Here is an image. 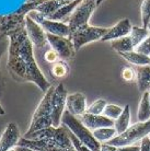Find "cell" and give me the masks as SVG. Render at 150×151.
I'll use <instances>...</instances> for the list:
<instances>
[{
    "label": "cell",
    "mask_w": 150,
    "mask_h": 151,
    "mask_svg": "<svg viewBox=\"0 0 150 151\" xmlns=\"http://www.w3.org/2000/svg\"><path fill=\"white\" fill-rule=\"evenodd\" d=\"M7 69L10 76L19 82H32L45 93L52 87L38 67L34 57L33 44L26 34L25 25L8 35Z\"/></svg>",
    "instance_id": "obj_1"
},
{
    "label": "cell",
    "mask_w": 150,
    "mask_h": 151,
    "mask_svg": "<svg viewBox=\"0 0 150 151\" xmlns=\"http://www.w3.org/2000/svg\"><path fill=\"white\" fill-rule=\"evenodd\" d=\"M61 125L67 127L75 135L76 138L82 145H84L86 147L89 148L90 150L100 151L101 144L94 138L92 132L90 129L87 128L80 119H78L76 116L71 115L68 111L64 112V115H63V118H61Z\"/></svg>",
    "instance_id": "obj_2"
},
{
    "label": "cell",
    "mask_w": 150,
    "mask_h": 151,
    "mask_svg": "<svg viewBox=\"0 0 150 151\" xmlns=\"http://www.w3.org/2000/svg\"><path fill=\"white\" fill-rule=\"evenodd\" d=\"M55 87L52 86L48 90L45 92V94L40 102L38 106L34 112L32 116V122L30 127L25 134H32L34 132H38L41 129H45L53 126L52 119V98L54 93Z\"/></svg>",
    "instance_id": "obj_3"
},
{
    "label": "cell",
    "mask_w": 150,
    "mask_h": 151,
    "mask_svg": "<svg viewBox=\"0 0 150 151\" xmlns=\"http://www.w3.org/2000/svg\"><path fill=\"white\" fill-rule=\"evenodd\" d=\"M23 138L30 140H44L52 144L57 145L58 147L65 148V149H71L75 148L71 142V139L69 137V130L65 126L59 127H48L45 129H41L32 134H24Z\"/></svg>",
    "instance_id": "obj_4"
},
{
    "label": "cell",
    "mask_w": 150,
    "mask_h": 151,
    "mask_svg": "<svg viewBox=\"0 0 150 151\" xmlns=\"http://www.w3.org/2000/svg\"><path fill=\"white\" fill-rule=\"evenodd\" d=\"M150 134V119L147 122H138L131 125L127 128V130L122 135H117L111 139L109 142L105 144L112 145L114 147H125V146H133L137 141L143 140Z\"/></svg>",
    "instance_id": "obj_5"
},
{
    "label": "cell",
    "mask_w": 150,
    "mask_h": 151,
    "mask_svg": "<svg viewBox=\"0 0 150 151\" xmlns=\"http://www.w3.org/2000/svg\"><path fill=\"white\" fill-rule=\"evenodd\" d=\"M109 29L106 27H91V25H86L79 30L75 31L70 33L69 40L72 42L75 50L78 52L82 46L92 43L95 41H101L103 36L107 33Z\"/></svg>",
    "instance_id": "obj_6"
},
{
    "label": "cell",
    "mask_w": 150,
    "mask_h": 151,
    "mask_svg": "<svg viewBox=\"0 0 150 151\" xmlns=\"http://www.w3.org/2000/svg\"><path fill=\"white\" fill-rule=\"evenodd\" d=\"M97 7V0H82V2L72 12L71 17L67 22L70 29V33L88 25L91 15Z\"/></svg>",
    "instance_id": "obj_7"
},
{
    "label": "cell",
    "mask_w": 150,
    "mask_h": 151,
    "mask_svg": "<svg viewBox=\"0 0 150 151\" xmlns=\"http://www.w3.org/2000/svg\"><path fill=\"white\" fill-rule=\"evenodd\" d=\"M27 15L33 21L38 23L44 29V31H45L46 33H48V34L63 36V37H69V35H70V29H69L67 23L46 19L41 12L36 11V10L31 11Z\"/></svg>",
    "instance_id": "obj_8"
},
{
    "label": "cell",
    "mask_w": 150,
    "mask_h": 151,
    "mask_svg": "<svg viewBox=\"0 0 150 151\" xmlns=\"http://www.w3.org/2000/svg\"><path fill=\"white\" fill-rule=\"evenodd\" d=\"M68 93L63 83L55 87L52 98V119L54 127L61 126V118L66 111V100Z\"/></svg>",
    "instance_id": "obj_9"
},
{
    "label": "cell",
    "mask_w": 150,
    "mask_h": 151,
    "mask_svg": "<svg viewBox=\"0 0 150 151\" xmlns=\"http://www.w3.org/2000/svg\"><path fill=\"white\" fill-rule=\"evenodd\" d=\"M46 35H47L49 46L58 54L60 59L67 60V59H71L72 57H75V47L69 37L57 36V35L48 34V33H46Z\"/></svg>",
    "instance_id": "obj_10"
},
{
    "label": "cell",
    "mask_w": 150,
    "mask_h": 151,
    "mask_svg": "<svg viewBox=\"0 0 150 151\" xmlns=\"http://www.w3.org/2000/svg\"><path fill=\"white\" fill-rule=\"evenodd\" d=\"M25 30L26 34L34 47L41 49L45 48L46 46L49 45L47 41V35L44 29L38 23L33 21L29 15L25 17Z\"/></svg>",
    "instance_id": "obj_11"
},
{
    "label": "cell",
    "mask_w": 150,
    "mask_h": 151,
    "mask_svg": "<svg viewBox=\"0 0 150 151\" xmlns=\"http://www.w3.org/2000/svg\"><path fill=\"white\" fill-rule=\"evenodd\" d=\"M25 25V15L17 12L7 15H0V34L9 35Z\"/></svg>",
    "instance_id": "obj_12"
},
{
    "label": "cell",
    "mask_w": 150,
    "mask_h": 151,
    "mask_svg": "<svg viewBox=\"0 0 150 151\" xmlns=\"http://www.w3.org/2000/svg\"><path fill=\"white\" fill-rule=\"evenodd\" d=\"M21 139L19 128L15 123H9L0 138V151H9L18 146Z\"/></svg>",
    "instance_id": "obj_13"
},
{
    "label": "cell",
    "mask_w": 150,
    "mask_h": 151,
    "mask_svg": "<svg viewBox=\"0 0 150 151\" xmlns=\"http://www.w3.org/2000/svg\"><path fill=\"white\" fill-rule=\"evenodd\" d=\"M87 99L82 93H72L68 94L66 100V111L74 116H82L87 112Z\"/></svg>",
    "instance_id": "obj_14"
},
{
    "label": "cell",
    "mask_w": 150,
    "mask_h": 151,
    "mask_svg": "<svg viewBox=\"0 0 150 151\" xmlns=\"http://www.w3.org/2000/svg\"><path fill=\"white\" fill-rule=\"evenodd\" d=\"M80 121L82 122V124L88 129H90L91 132L100 128H104V127H114V124H115V121H113L104 115H93V114L89 113L83 114Z\"/></svg>",
    "instance_id": "obj_15"
},
{
    "label": "cell",
    "mask_w": 150,
    "mask_h": 151,
    "mask_svg": "<svg viewBox=\"0 0 150 151\" xmlns=\"http://www.w3.org/2000/svg\"><path fill=\"white\" fill-rule=\"evenodd\" d=\"M20 147H26L33 149L34 151H77L75 148L71 149H65V148L58 147L57 145L44 141V140H30L25 138H21L18 142Z\"/></svg>",
    "instance_id": "obj_16"
},
{
    "label": "cell",
    "mask_w": 150,
    "mask_h": 151,
    "mask_svg": "<svg viewBox=\"0 0 150 151\" xmlns=\"http://www.w3.org/2000/svg\"><path fill=\"white\" fill-rule=\"evenodd\" d=\"M131 27H133V25H131L129 19L120 20V22H117L114 27L109 29L107 33L103 36V38H102L101 41L102 42L114 41V40H117V38L127 36L131 33Z\"/></svg>",
    "instance_id": "obj_17"
},
{
    "label": "cell",
    "mask_w": 150,
    "mask_h": 151,
    "mask_svg": "<svg viewBox=\"0 0 150 151\" xmlns=\"http://www.w3.org/2000/svg\"><path fill=\"white\" fill-rule=\"evenodd\" d=\"M72 1V0H71ZM70 0H45L41 4H38L36 11L41 12L46 19H49L53 14H55L60 8L68 4Z\"/></svg>",
    "instance_id": "obj_18"
},
{
    "label": "cell",
    "mask_w": 150,
    "mask_h": 151,
    "mask_svg": "<svg viewBox=\"0 0 150 151\" xmlns=\"http://www.w3.org/2000/svg\"><path fill=\"white\" fill-rule=\"evenodd\" d=\"M136 80L138 90L145 93L150 89V65L149 66H137L135 68Z\"/></svg>",
    "instance_id": "obj_19"
},
{
    "label": "cell",
    "mask_w": 150,
    "mask_h": 151,
    "mask_svg": "<svg viewBox=\"0 0 150 151\" xmlns=\"http://www.w3.org/2000/svg\"><path fill=\"white\" fill-rule=\"evenodd\" d=\"M120 55L129 64L135 65V66H149L150 65V57L146 56L144 54L137 53L136 50L120 53Z\"/></svg>",
    "instance_id": "obj_20"
},
{
    "label": "cell",
    "mask_w": 150,
    "mask_h": 151,
    "mask_svg": "<svg viewBox=\"0 0 150 151\" xmlns=\"http://www.w3.org/2000/svg\"><path fill=\"white\" fill-rule=\"evenodd\" d=\"M129 123H131V106L126 105L123 110V113L120 114V116L115 121L114 124V128L116 129L117 135H122L123 132L127 130L129 127Z\"/></svg>",
    "instance_id": "obj_21"
},
{
    "label": "cell",
    "mask_w": 150,
    "mask_h": 151,
    "mask_svg": "<svg viewBox=\"0 0 150 151\" xmlns=\"http://www.w3.org/2000/svg\"><path fill=\"white\" fill-rule=\"evenodd\" d=\"M139 122H147L150 119V102L149 92L147 91L143 93L138 106V114H137Z\"/></svg>",
    "instance_id": "obj_22"
},
{
    "label": "cell",
    "mask_w": 150,
    "mask_h": 151,
    "mask_svg": "<svg viewBox=\"0 0 150 151\" xmlns=\"http://www.w3.org/2000/svg\"><path fill=\"white\" fill-rule=\"evenodd\" d=\"M69 71H70L69 66L66 63V60H63V59L58 60L55 64L50 65V68H49L50 76H52L54 79H63V78H66L69 75Z\"/></svg>",
    "instance_id": "obj_23"
},
{
    "label": "cell",
    "mask_w": 150,
    "mask_h": 151,
    "mask_svg": "<svg viewBox=\"0 0 150 151\" xmlns=\"http://www.w3.org/2000/svg\"><path fill=\"white\" fill-rule=\"evenodd\" d=\"M111 46H112V48L114 49L115 52H117L118 54L126 53V52H133V50L135 49L134 44H133V41H131V38L129 35L112 41Z\"/></svg>",
    "instance_id": "obj_24"
},
{
    "label": "cell",
    "mask_w": 150,
    "mask_h": 151,
    "mask_svg": "<svg viewBox=\"0 0 150 151\" xmlns=\"http://www.w3.org/2000/svg\"><path fill=\"white\" fill-rule=\"evenodd\" d=\"M92 134H93L94 138L98 140L100 144L109 142L110 140L117 136V132L114 127H104V128L97 129V130H93Z\"/></svg>",
    "instance_id": "obj_25"
},
{
    "label": "cell",
    "mask_w": 150,
    "mask_h": 151,
    "mask_svg": "<svg viewBox=\"0 0 150 151\" xmlns=\"http://www.w3.org/2000/svg\"><path fill=\"white\" fill-rule=\"evenodd\" d=\"M8 47H9V37L4 34H0V61ZM4 92H6V81H4V75L0 68V100L4 98Z\"/></svg>",
    "instance_id": "obj_26"
},
{
    "label": "cell",
    "mask_w": 150,
    "mask_h": 151,
    "mask_svg": "<svg viewBox=\"0 0 150 151\" xmlns=\"http://www.w3.org/2000/svg\"><path fill=\"white\" fill-rule=\"evenodd\" d=\"M150 35V32L148 29L146 27H131V31L129 33V36H131V41H133V44H134V47H137V46L144 41L146 40L148 36Z\"/></svg>",
    "instance_id": "obj_27"
},
{
    "label": "cell",
    "mask_w": 150,
    "mask_h": 151,
    "mask_svg": "<svg viewBox=\"0 0 150 151\" xmlns=\"http://www.w3.org/2000/svg\"><path fill=\"white\" fill-rule=\"evenodd\" d=\"M123 110H124V107H120V106L115 105V104H107L105 106L103 115L113 119V121H116L120 116V114L123 113Z\"/></svg>",
    "instance_id": "obj_28"
},
{
    "label": "cell",
    "mask_w": 150,
    "mask_h": 151,
    "mask_svg": "<svg viewBox=\"0 0 150 151\" xmlns=\"http://www.w3.org/2000/svg\"><path fill=\"white\" fill-rule=\"evenodd\" d=\"M106 105H107V103H106L105 100H103V99H98V100H95V101L87 109L86 113L93 114V115H102Z\"/></svg>",
    "instance_id": "obj_29"
},
{
    "label": "cell",
    "mask_w": 150,
    "mask_h": 151,
    "mask_svg": "<svg viewBox=\"0 0 150 151\" xmlns=\"http://www.w3.org/2000/svg\"><path fill=\"white\" fill-rule=\"evenodd\" d=\"M140 13H141L143 25L147 29L150 22V0H143L140 6Z\"/></svg>",
    "instance_id": "obj_30"
},
{
    "label": "cell",
    "mask_w": 150,
    "mask_h": 151,
    "mask_svg": "<svg viewBox=\"0 0 150 151\" xmlns=\"http://www.w3.org/2000/svg\"><path fill=\"white\" fill-rule=\"evenodd\" d=\"M43 58H44V60H45L47 64H50V65L55 64V63H57L58 60H60V57L58 56V54H57L52 47L48 49H46L44 55H43Z\"/></svg>",
    "instance_id": "obj_31"
},
{
    "label": "cell",
    "mask_w": 150,
    "mask_h": 151,
    "mask_svg": "<svg viewBox=\"0 0 150 151\" xmlns=\"http://www.w3.org/2000/svg\"><path fill=\"white\" fill-rule=\"evenodd\" d=\"M135 49L137 53L144 54V55L150 57V35L146 40H144Z\"/></svg>",
    "instance_id": "obj_32"
},
{
    "label": "cell",
    "mask_w": 150,
    "mask_h": 151,
    "mask_svg": "<svg viewBox=\"0 0 150 151\" xmlns=\"http://www.w3.org/2000/svg\"><path fill=\"white\" fill-rule=\"evenodd\" d=\"M122 78L125 81H127V82L134 81L136 78L135 69L131 68V67H125V68H123V70H122Z\"/></svg>",
    "instance_id": "obj_33"
},
{
    "label": "cell",
    "mask_w": 150,
    "mask_h": 151,
    "mask_svg": "<svg viewBox=\"0 0 150 151\" xmlns=\"http://www.w3.org/2000/svg\"><path fill=\"white\" fill-rule=\"evenodd\" d=\"M69 130V129H68ZM69 137H70V139H71V142H72V145H74V147H75V149L77 151H92V150H90L88 147H86L84 145H82L80 141H79L77 138L75 137V135L72 134L70 130H69Z\"/></svg>",
    "instance_id": "obj_34"
},
{
    "label": "cell",
    "mask_w": 150,
    "mask_h": 151,
    "mask_svg": "<svg viewBox=\"0 0 150 151\" xmlns=\"http://www.w3.org/2000/svg\"><path fill=\"white\" fill-rule=\"evenodd\" d=\"M140 151H150V137L147 136L141 140Z\"/></svg>",
    "instance_id": "obj_35"
},
{
    "label": "cell",
    "mask_w": 150,
    "mask_h": 151,
    "mask_svg": "<svg viewBox=\"0 0 150 151\" xmlns=\"http://www.w3.org/2000/svg\"><path fill=\"white\" fill-rule=\"evenodd\" d=\"M117 151H140V146H125V147H118Z\"/></svg>",
    "instance_id": "obj_36"
},
{
    "label": "cell",
    "mask_w": 150,
    "mask_h": 151,
    "mask_svg": "<svg viewBox=\"0 0 150 151\" xmlns=\"http://www.w3.org/2000/svg\"><path fill=\"white\" fill-rule=\"evenodd\" d=\"M100 151H117V147H114L109 144H102Z\"/></svg>",
    "instance_id": "obj_37"
},
{
    "label": "cell",
    "mask_w": 150,
    "mask_h": 151,
    "mask_svg": "<svg viewBox=\"0 0 150 151\" xmlns=\"http://www.w3.org/2000/svg\"><path fill=\"white\" fill-rule=\"evenodd\" d=\"M15 150L17 151H34L33 149H30V148H26V147H20V146H17V147H15Z\"/></svg>",
    "instance_id": "obj_38"
},
{
    "label": "cell",
    "mask_w": 150,
    "mask_h": 151,
    "mask_svg": "<svg viewBox=\"0 0 150 151\" xmlns=\"http://www.w3.org/2000/svg\"><path fill=\"white\" fill-rule=\"evenodd\" d=\"M6 114V111L4 110V107L0 105V115H4Z\"/></svg>",
    "instance_id": "obj_39"
},
{
    "label": "cell",
    "mask_w": 150,
    "mask_h": 151,
    "mask_svg": "<svg viewBox=\"0 0 150 151\" xmlns=\"http://www.w3.org/2000/svg\"><path fill=\"white\" fill-rule=\"evenodd\" d=\"M103 1H104V0H97V6L99 7V6H100V4H101Z\"/></svg>",
    "instance_id": "obj_40"
},
{
    "label": "cell",
    "mask_w": 150,
    "mask_h": 151,
    "mask_svg": "<svg viewBox=\"0 0 150 151\" xmlns=\"http://www.w3.org/2000/svg\"><path fill=\"white\" fill-rule=\"evenodd\" d=\"M40 0H25V2H38Z\"/></svg>",
    "instance_id": "obj_41"
},
{
    "label": "cell",
    "mask_w": 150,
    "mask_h": 151,
    "mask_svg": "<svg viewBox=\"0 0 150 151\" xmlns=\"http://www.w3.org/2000/svg\"><path fill=\"white\" fill-rule=\"evenodd\" d=\"M9 151H17V150H15V148H13V149H11V150H9Z\"/></svg>",
    "instance_id": "obj_42"
},
{
    "label": "cell",
    "mask_w": 150,
    "mask_h": 151,
    "mask_svg": "<svg viewBox=\"0 0 150 151\" xmlns=\"http://www.w3.org/2000/svg\"><path fill=\"white\" fill-rule=\"evenodd\" d=\"M149 102H150V91H149Z\"/></svg>",
    "instance_id": "obj_43"
},
{
    "label": "cell",
    "mask_w": 150,
    "mask_h": 151,
    "mask_svg": "<svg viewBox=\"0 0 150 151\" xmlns=\"http://www.w3.org/2000/svg\"><path fill=\"white\" fill-rule=\"evenodd\" d=\"M42 1H45V0H42ZM70 1H71V0H70Z\"/></svg>",
    "instance_id": "obj_44"
}]
</instances>
